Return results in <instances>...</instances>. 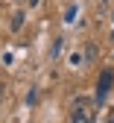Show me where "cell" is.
Returning <instances> with one entry per match:
<instances>
[{"label":"cell","instance_id":"277c9868","mask_svg":"<svg viewBox=\"0 0 114 123\" xmlns=\"http://www.w3.org/2000/svg\"><path fill=\"white\" fill-rule=\"evenodd\" d=\"M73 18H76V6H67V12H64V21H67V24H70Z\"/></svg>","mask_w":114,"mask_h":123},{"label":"cell","instance_id":"7a4b0ae2","mask_svg":"<svg viewBox=\"0 0 114 123\" xmlns=\"http://www.w3.org/2000/svg\"><path fill=\"white\" fill-rule=\"evenodd\" d=\"M111 85H114V73H111V70H102V76H100V82H96V103H102V100L108 97V91H111Z\"/></svg>","mask_w":114,"mask_h":123},{"label":"cell","instance_id":"8992f818","mask_svg":"<svg viewBox=\"0 0 114 123\" xmlns=\"http://www.w3.org/2000/svg\"><path fill=\"white\" fill-rule=\"evenodd\" d=\"M50 53H53V56H59V53H61V38H56V41H53V50H50Z\"/></svg>","mask_w":114,"mask_h":123},{"label":"cell","instance_id":"3957f363","mask_svg":"<svg viewBox=\"0 0 114 123\" xmlns=\"http://www.w3.org/2000/svg\"><path fill=\"white\" fill-rule=\"evenodd\" d=\"M24 18H26L24 12H15V15H12V29H21V26H24Z\"/></svg>","mask_w":114,"mask_h":123},{"label":"cell","instance_id":"5b68a950","mask_svg":"<svg viewBox=\"0 0 114 123\" xmlns=\"http://www.w3.org/2000/svg\"><path fill=\"white\" fill-rule=\"evenodd\" d=\"M70 65H73V68L82 65V53H73V56H70Z\"/></svg>","mask_w":114,"mask_h":123},{"label":"cell","instance_id":"6da1fadb","mask_svg":"<svg viewBox=\"0 0 114 123\" xmlns=\"http://www.w3.org/2000/svg\"><path fill=\"white\" fill-rule=\"evenodd\" d=\"M70 117H73L76 123H88V120H94V100H88V97H76L73 105H70Z\"/></svg>","mask_w":114,"mask_h":123},{"label":"cell","instance_id":"52a82bcc","mask_svg":"<svg viewBox=\"0 0 114 123\" xmlns=\"http://www.w3.org/2000/svg\"><path fill=\"white\" fill-rule=\"evenodd\" d=\"M38 3H41V0H29V6H38Z\"/></svg>","mask_w":114,"mask_h":123}]
</instances>
